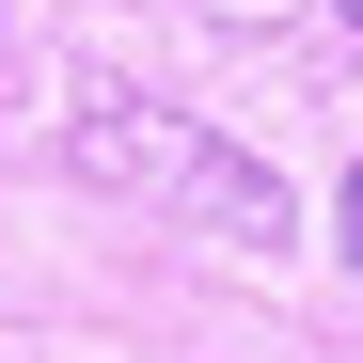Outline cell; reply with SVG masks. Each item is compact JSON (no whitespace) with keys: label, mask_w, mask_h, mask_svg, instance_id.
<instances>
[{"label":"cell","mask_w":363,"mask_h":363,"mask_svg":"<svg viewBox=\"0 0 363 363\" xmlns=\"http://www.w3.org/2000/svg\"><path fill=\"white\" fill-rule=\"evenodd\" d=\"M79 174H111V190H190L221 237H269L284 206H269V174L253 158H221L206 127H174V111H95L79 127Z\"/></svg>","instance_id":"6da1fadb"},{"label":"cell","mask_w":363,"mask_h":363,"mask_svg":"<svg viewBox=\"0 0 363 363\" xmlns=\"http://www.w3.org/2000/svg\"><path fill=\"white\" fill-rule=\"evenodd\" d=\"M332 237H347V269H363V174H347V221H332Z\"/></svg>","instance_id":"7a4b0ae2"},{"label":"cell","mask_w":363,"mask_h":363,"mask_svg":"<svg viewBox=\"0 0 363 363\" xmlns=\"http://www.w3.org/2000/svg\"><path fill=\"white\" fill-rule=\"evenodd\" d=\"M332 16H347V32H363V0H332Z\"/></svg>","instance_id":"3957f363"}]
</instances>
